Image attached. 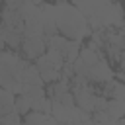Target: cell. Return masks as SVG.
<instances>
[{
  "instance_id": "7a4b0ae2",
  "label": "cell",
  "mask_w": 125,
  "mask_h": 125,
  "mask_svg": "<svg viewBox=\"0 0 125 125\" xmlns=\"http://www.w3.org/2000/svg\"><path fill=\"white\" fill-rule=\"evenodd\" d=\"M88 23H90V27L94 29V31H98V29H111V27H121V25H125V12H123V8H121V4L119 2H111L107 8H104L100 14H96L94 18H90L88 20Z\"/></svg>"
},
{
  "instance_id": "e0dca14e",
  "label": "cell",
  "mask_w": 125,
  "mask_h": 125,
  "mask_svg": "<svg viewBox=\"0 0 125 125\" xmlns=\"http://www.w3.org/2000/svg\"><path fill=\"white\" fill-rule=\"evenodd\" d=\"M119 68H121V70H123V72H125V57H123V59H121V62H119Z\"/></svg>"
},
{
  "instance_id": "7c38bea8",
  "label": "cell",
  "mask_w": 125,
  "mask_h": 125,
  "mask_svg": "<svg viewBox=\"0 0 125 125\" xmlns=\"http://www.w3.org/2000/svg\"><path fill=\"white\" fill-rule=\"evenodd\" d=\"M68 41H70V39H66V37L61 35V33H57V35H53V37H47V45H49V49L59 51V53H62V55H64V51H66Z\"/></svg>"
},
{
  "instance_id": "ba28073f",
  "label": "cell",
  "mask_w": 125,
  "mask_h": 125,
  "mask_svg": "<svg viewBox=\"0 0 125 125\" xmlns=\"http://www.w3.org/2000/svg\"><path fill=\"white\" fill-rule=\"evenodd\" d=\"M21 82L25 86H43V78H41V72L37 68V64H29L25 62L23 66V72H21Z\"/></svg>"
},
{
  "instance_id": "277c9868",
  "label": "cell",
  "mask_w": 125,
  "mask_h": 125,
  "mask_svg": "<svg viewBox=\"0 0 125 125\" xmlns=\"http://www.w3.org/2000/svg\"><path fill=\"white\" fill-rule=\"evenodd\" d=\"M45 47H49L45 43V37H23L21 43V51L25 59H41L45 55Z\"/></svg>"
},
{
  "instance_id": "30bf717a",
  "label": "cell",
  "mask_w": 125,
  "mask_h": 125,
  "mask_svg": "<svg viewBox=\"0 0 125 125\" xmlns=\"http://www.w3.org/2000/svg\"><path fill=\"white\" fill-rule=\"evenodd\" d=\"M16 98H18L16 94H12L4 88L0 90V117L16 111Z\"/></svg>"
},
{
  "instance_id": "4fadbf2b",
  "label": "cell",
  "mask_w": 125,
  "mask_h": 125,
  "mask_svg": "<svg viewBox=\"0 0 125 125\" xmlns=\"http://www.w3.org/2000/svg\"><path fill=\"white\" fill-rule=\"evenodd\" d=\"M80 41H68L66 45V51H64V61L66 62H74L78 57H80Z\"/></svg>"
},
{
  "instance_id": "6da1fadb",
  "label": "cell",
  "mask_w": 125,
  "mask_h": 125,
  "mask_svg": "<svg viewBox=\"0 0 125 125\" xmlns=\"http://www.w3.org/2000/svg\"><path fill=\"white\" fill-rule=\"evenodd\" d=\"M55 10H57V27L61 35H64L70 41H82L90 35L88 18L72 2L59 0L55 4Z\"/></svg>"
},
{
  "instance_id": "5bb4252c",
  "label": "cell",
  "mask_w": 125,
  "mask_h": 125,
  "mask_svg": "<svg viewBox=\"0 0 125 125\" xmlns=\"http://www.w3.org/2000/svg\"><path fill=\"white\" fill-rule=\"evenodd\" d=\"M16 111L21 113L23 117H25L29 111H33V107H31V100H29L25 94H21V96L16 98Z\"/></svg>"
},
{
  "instance_id": "9c48e42d",
  "label": "cell",
  "mask_w": 125,
  "mask_h": 125,
  "mask_svg": "<svg viewBox=\"0 0 125 125\" xmlns=\"http://www.w3.org/2000/svg\"><path fill=\"white\" fill-rule=\"evenodd\" d=\"M104 96L109 98V100H121V102H125V82L115 80V78L109 80V82H105Z\"/></svg>"
},
{
  "instance_id": "9a60e30c",
  "label": "cell",
  "mask_w": 125,
  "mask_h": 125,
  "mask_svg": "<svg viewBox=\"0 0 125 125\" xmlns=\"http://www.w3.org/2000/svg\"><path fill=\"white\" fill-rule=\"evenodd\" d=\"M47 113H41V111H29L25 117H23V123L25 125H43L47 121Z\"/></svg>"
},
{
  "instance_id": "ac0fdd59",
  "label": "cell",
  "mask_w": 125,
  "mask_h": 125,
  "mask_svg": "<svg viewBox=\"0 0 125 125\" xmlns=\"http://www.w3.org/2000/svg\"><path fill=\"white\" fill-rule=\"evenodd\" d=\"M117 125H125V117H123V119H119V121H117Z\"/></svg>"
},
{
  "instance_id": "8fae6325",
  "label": "cell",
  "mask_w": 125,
  "mask_h": 125,
  "mask_svg": "<svg viewBox=\"0 0 125 125\" xmlns=\"http://www.w3.org/2000/svg\"><path fill=\"white\" fill-rule=\"evenodd\" d=\"M105 113H107L111 119H115V121L123 119V117H125V102H121V100H107Z\"/></svg>"
},
{
  "instance_id": "5b68a950",
  "label": "cell",
  "mask_w": 125,
  "mask_h": 125,
  "mask_svg": "<svg viewBox=\"0 0 125 125\" xmlns=\"http://www.w3.org/2000/svg\"><path fill=\"white\" fill-rule=\"evenodd\" d=\"M109 80H113V70L109 62L102 57L96 64L90 66V82H109Z\"/></svg>"
},
{
  "instance_id": "d6986e66",
  "label": "cell",
  "mask_w": 125,
  "mask_h": 125,
  "mask_svg": "<svg viewBox=\"0 0 125 125\" xmlns=\"http://www.w3.org/2000/svg\"><path fill=\"white\" fill-rule=\"evenodd\" d=\"M68 125H82V123H68Z\"/></svg>"
},
{
  "instance_id": "8992f818",
  "label": "cell",
  "mask_w": 125,
  "mask_h": 125,
  "mask_svg": "<svg viewBox=\"0 0 125 125\" xmlns=\"http://www.w3.org/2000/svg\"><path fill=\"white\" fill-rule=\"evenodd\" d=\"M72 4L90 20V18H94L96 14H100L104 8H107L111 2H109V0H72Z\"/></svg>"
},
{
  "instance_id": "2e32d148",
  "label": "cell",
  "mask_w": 125,
  "mask_h": 125,
  "mask_svg": "<svg viewBox=\"0 0 125 125\" xmlns=\"http://www.w3.org/2000/svg\"><path fill=\"white\" fill-rule=\"evenodd\" d=\"M20 123H21V113H18V111H12V113L0 117V125H20Z\"/></svg>"
},
{
  "instance_id": "52a82bcc",
  "label": "cell",
  "mask_w": 125,
  "mask_h": 125,
  "mask_svg": "<svg viewBox=\"0 0 125 125\" xmlns=\"http://www.w3.org/2000/svg\"><path fill=\"white\" fill-rule=\"evenodd\" d=\"M41 18H43L45 37L57 35L59 27H57V10H55V4H45V6L41 8Z\"/></svg>"
},
{
  "instance_id": "3957f363",
  "label": "cell",
  "mask_w": 125,
  "mask_h": 125,
  "mask_svg": "<svg viewBox=\"0 0 125 125\" xmlns=\"http://www.w3.org/2000/svg\"><path fill=\"white\" fill-rule=\"evenodd\" d=\"M25 59H20L16 53L2 51L0 55V76H16L21 80V72L25 66Z\"/></svg>"
}]
</instances>
